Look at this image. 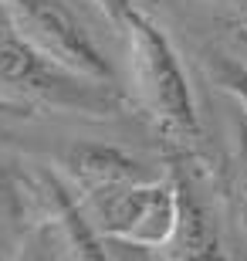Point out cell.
<instances>
[{
	"label": "cell",
	"mask_w": 247,
	"mask_h": 261,
	"mask_svg": "<svg viewBox=\"0 0 247 261\" xmlns=\"http://www.w3.org/2000/svg\"><path fill=\"white\" fill-rule=\"evenodd\" d=\"M41 194H44V200H48L51 217L58 221L68 248H71L78 258H92V261H105L108 258V254H105L102 231L92 224L85 203L71 194V187H68L61 176L51 173V170H41Z\"/></svg>",
	"instance_id": "52a82bcc"
},
{
	"label": "cell",
	"mask_w": 247,
	"mask_h": 261,
	"mask_svg": "<svg viewBox=\"0 0 247 261\" xmlns=\"http://www.w3.org/2000/svg\"><path fill=\"white\" fill-rule=\"evenodd\" d=\"M61 166L81 194L112 184H129V180H149L146 166L135 156L108 143H71L61 153Z\"/></svg>",
	"instance_id": "8992f818"
},
{
	"label": "cell",
	"mask_w": 247,
	"mask_h": 261,
	"mask_svg": "<svg viewBox=\"0 0 247 261\" xmlns=\"http://www.w3.org/2000/svg\"><path fill=\"white\" fill-rule=\"evenodd\" d=\"M230 194L237 203L240 217L247 227V116L240 112L237 129H234V166H230Z\"/></svg>",
	"instance_id": "9c48e42d"
},
{
	"label": "cell",
	"mask_w": 247,
	"mask_h": 261,
	"mask_svg": "<svg viewBox=\"0 0 247 261\" xmlns=\"http://www.w3.org/2000/svg\"><path fill=\"white\" fill-rule=\"evenodd\" d=\"M98 4V10H102L105 17L112 20L115 28H122V20H125V14H129V10L135 7L132 0H95Z\"/></svg>",
	"instance_id": "8fae6325"
},
{
	"label": "cell",
	"mask_w": 247,
	"mask_h": 261,
	"mask_svg": "<svg viewBox=\"0 0 247 261\" xmlns=\"http://www.w3.org/2000/svg\"><path fill=\"white\" fill-rule=\"evenodd\" d=\"M0 95L24 106H51L81 116H115L125 106L119 82L81 75L28 41L0 4Z\"/></svg>",
	"instance_id": "6da1fadb"
},
{
	"label": "cell",
	"mask_w": 247,
	"mask_h": 261,
	"mask_svg": "<svg viewBox=\"0 0 247 261\" xmlns=\"http://www.w3.org/2000/svg\"><path fill=\"white\" fill-rule=\"evenodd\" d=\"M207 71L227 95L237 98L240 112L247 116V65L244 61L230 58V55H224V51H210L207 55Z\"/></svg>",
	"instance_id": "ba28073f"
},
{
	"label": "cell",
	"mask_w": 247,
	"mask_h": 261,
	"mask_svg": "<svg viewBox=\"0 0 247 261\" xmlns=\"http://www.w3.org/2000/svg\"><path fill=\"white\" fill-rule=\"evenodd\" d=\"M0 116H31V106H24V102H14V98H4V95H0Z\"/></svg>",
	"instance_id": "7c38bea8"
},
{
	"label": "cell",
	"mask_w": 247,
	"mask_h": 261,
	"mask_svg": "<svg viewBox=\"0 0 247 261\" xmlns=\"http://www.w3.org/2000/svg\"><path fill=\"white\" fill-rule=\"evenodd\" d=\"M10 20L28 41H34L41 51L51 58L65 61L81 75L102 78V82H119L112 61L105 58L92 31L78 20V14L68 7L65 0H0Z\"/></svg>",
	"instance_id": "277c9868"
},
{
	"label": "cell",
	"mask_w": 247,
	"mask_h": 261,
	"mask_svg": "<svg viewBox=\"0 0 247 261\" xmlns=\"http://www.w3.org/2000/svg\"><path fill=\"white\" fill-rule=\"evenodd\" d=\"M170 180L176 190V227L166 241L170 258H220V234L207 200L200 194L193 166L186 156L170 153Z\"/></svg>",
	"instance_id": "5b68a950"
},
{
	"label": "cell",
	"mask_w": 247,
	"mask_h": 261,
	"mask_svg": "<svg viewBox=\"0 0 247 261\" xmlns=\"http://www.w3.org/2000/svg\"><path fill=\"white\" fill-rule=\"evenodd\" d=\"M81 203L102 238L149 244L156 251L166 248L176 227V190L170 176L98 187L92 194H81Z\"/></svg>",
	"instance_id": "3957f363"
},
{
	"label": "cell",
	"mask_w": 247,
	"mask_h": 261,
	"mask_svg": "<svg viewBox=\"0 0 247 261\" xmlns=\"http://www.w3.org/2000/svg\"><path fill=\"white\" fill-rule=\"evenodd\" d=\"M220 4H224L227 10H234V14L247 24V0H220Z\"/></svg>",
	"instance_id": "4fadbf2b"
},
{
	"label": "cell",
	"mask_w": 247,
	"mask_h": 261,
	"mask_svg": "<svg viewBox=\"0 0 247 261\" xmlns=\"http://www.w3.org/2000/svg\"><path fill=\"white\" fill-rule=\"evenodd\" d=\"M0 214H7L17 221L24 214V194H20V180L7 160H0Z\"/></svg>",
	"instance_id": "30bf717a"
},
{
	"label": "cell",
	"mask_w": 247,
	"mask_h": 261,
	"mask_svg": "<svg viewBox=\"0 0 247 261\" xmlns=\"http://www.w3.org/2000/svg\"><path fill=\"white\" fill-rule=\"evenodd\" d=\"M119 31L129 41L132 88L135 98L143 102V109L173 136L197 139L200 116H197V102H193V88L173 41L166 38V31L139 7L125 14Z\"/></svg>",
	"instance_id": "7a4b0ae2"
}]
</instances>
